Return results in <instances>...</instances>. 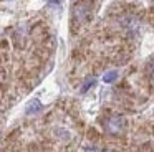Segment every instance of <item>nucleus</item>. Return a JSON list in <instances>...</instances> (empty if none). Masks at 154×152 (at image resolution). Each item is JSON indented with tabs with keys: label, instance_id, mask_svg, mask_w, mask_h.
I'll use <instances>...</instances> for the list:
<instances>
[{
	"label": "nucleus",
	"instance_id": "3",
	"mask_svg": "<svg viewBox=\"0 0 154 152\" xmlns=\"http://www.w3.org/2000/svg\"><path fill=\"white\" fill-rule=\"evenodd\" d=\"M146 71H147V78H149L151 84L154 86V59H151V61L147 63V68H146Z\"/></svg>",
	"mask_w": 154,
	"mask_h": 152
},
{
	"label": "nucleus",
	"instance_id": "1",
	"mask_svg": "<svg viewBox=\"0 0 154 152\" xmlns=\"http://www.w3.org/2000/svg\"><path fill=\"white\" fill-rule=\"evenodd\" d=\"M124 127H126V119L123 116H111L104 121V131L108 134H113V135L121 134L124 131Z\"/></svg>",
	"mask_w": 154,
	"mask_h": 152
},
{
	"label": "nucleus",
	"instance_id": "2",
	"mask_svg": "<svg viewBox=\"0 0 154 152\" xmlns=\"http://www.w3.org/2000/svg\"><path fill=\"white\" fill-rule=\"evenodd\" d=\"M40 108H42L40 101H38V99H35V101H32L30 104H28L27 112H28V114H33V112H38V111H40Z\"/></svg>",
	"mask_w": 154,
	"mask_h": 152
},
{
	"label": "nucleus",
	"instance_id": "5",
	"mask_svg": "<svg viewBox=\"0 0 154 152\" xmlns=\"http://www.w3.org/2000/svg\"><path fill=\"white\" fill-rule=\"evenodd\" d=\"M94 84V78H90L88 81H85V84H83V88H81V93H86V89H90L91 86Z\"/></svg>",
	"mask_w": 154,
	"mask_h": 152
},
{
	"label": "nucleus",
	"instance_id": "4",
	"mask_svg": "<svg viewBox=\"0 0 154 152\" xmlns=\"http://www.w3.org/2000/svg\"><path fill=\"white\" fill-rule=\"evenodd\" d=\"M116 78H118V71H108L106 74L103 76V81L104 83H113Z\"/></svg>",
	"mask_w": 154,
	"mask_h": 152
},
{
	"label": "nucleus",
	"instance_id": "7",
	"mask_svg": "<svg viewBox=\"0 0 154 152\" xmlns=\"http://www.w3.org/2000/svg\"><path fill=\"white\" fill-rule=\"evenodd\" d=\"M104 152H113V150H104Z\"/></svg>",
	"mask_w": 154,
	"mask_h": 152
},
{
	"label": "nucleus",
	"instance_id": "6",
	"mask_svg": "<svg viewBox=\"0 0 154 152\" xmlns=\"http://www.w3.org/2000/svg\"><path fill=\"white\" fill-rule=\"evenodd\" d=\"M83 152H104V150H101V149H98V147H86Z\"/></svg>",
	"mask_w": 154,
	"mask_h": 152
}]
</instances>
